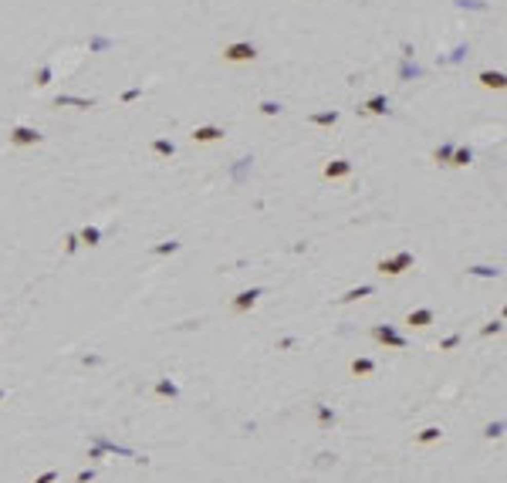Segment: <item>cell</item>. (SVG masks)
Masks as SVG:
<instances>
[{"label":"cell","mask_w":507,"mask_h":483,"mask_svg":"<svg viewBox=\"0 0 507 483\" xmlns=\"http://www.w3.org/2000/svg\"><path fill=\"white\" fill-rule=\"evenodd\" d=\"M227 61H254L257 57V51H254V44H230V48L223 51Z\"/></svg>","instance_id":"cell-1"},{"label":"cell","mask_w":507,"mask_h":483,"mask_svg":"<svg viewBox=\"0 0 507 483\" xmlns=\"http://www.w3.org/2000/svg\"><path fill=\"white\" fill-rule=\"evenodd\" d=\"M409 264H412L409 254H399L396 260H382V264H379V271H382V274H403V267H409Z\"/></svg>","instance_id":"cell-2"},{"label":"cell","mask_w":507,"mask_h":483,"mask_svg":"<svg viewBox=\"0 0 507 483\" xmlns=\"http://www.w3.org/2000/svg\"><path fill=\"white\" fill-rule=\"evenodd\" d=\"M348 172H352V162H345V159H335V162L325 166V176L328 179H345Z\"/></svg>","instance_id":"cell-3"},{"label":"cell","mask_w":507,"mask_h":483,"mask_svg":"<svg viewBox=\"0 0 507 483\" xmlns=\"http://www.w3.org/2000/svg\"><path fill=\"white\" fill-rule=\"evenodd\" d=\"M10 142H14V145H34V142H41V136L34 129H24V125H21V129H14Z\"/></svg>","instance_id":"cell-4"},{"label":"cell","mask_w":507,"mask_h":483,"mask_svg":"<svg viewBox=\"0 0 507 483\" xmlns=\"http://www.w3.org/2000/svg\"><path fill=\"white\" fill-rule=\"evenodd\" d=\"M223 136V129H217V125H203V129H193V139L196 142H213V139Z\"/></svg>","instance_id":"cell-5"},{"label":"cell","mask_w":507,"mask_h":483,"mask_svg":"<svg viewBox=\"0 0 507 483\" xmlns=\"http://www.w3.org/2000/svg\"><path fill=\"white\" fill-rule=\"evenodd\" d=\"M375 338H379V341H386V345H396V348H403V345H406V341L399 338L392 328H375Z\"/></svg>","instance_id":"cell-6"},{"label":"cell","mask_w":507,"mask_h":483,"mask_svg":"<svg viewBox=\"0 0 507 483\" xmlns=\"http://www.w3.org/2000/svg\"><path fill=\"white\" fill-rule=\"evenodd\" d=\"M257 298H260V291H243L240 298L234 301V311H247V307L254 304V301H257Z\"/></svg>","instance_id":"cell-7"},{"label":"cell","mask_w":507,"mask_h":483,"mask_svg":"<svg viewBox=\"0 0 507 483\" xmlns=\"http://www.w3.org/2000/svg\"><path fill=\"white\" fill-rule=\"evenodd\" d=\"M409 324H416V328H426L429 321H433V311H412L409 318H406Z\"/></svg>","instance_id":"cell-8"},{"label":"cell","mask_w":507,"mask_h":483,"mask_svg":"<svg viewBox=\"0 0 507 483\" xmlns=\"http://www.w3.org/2000/svg\"><path fill=\"white\" fill-rule=\"evenodd\" d=\"M372 369H375V362H372V358H355V362H352V372H355V375H369Z\"/></svg>","instance_id":"cell-9"},{"label":"cell","mask_w":507,"mask_h":483,"mask_svg":"<svg viewBox=\"0 0 507 483\" xmlns=\"http://www.w3.org/2000/svg\"><path fill=\"white\" fill-rule=\"evenodd\" d=\"M480 81L487 85V88H504V74H491V71H483V74H480Z\"/></svg>","instance_id":"cell-10"},{"label":"cell","mask_w":507,"mask_h":483,"mask_svg":"<svg viewBox=\"0 0 507 483\" xmlns=\"http://www.w3.org/2000/svg\"><path fill=\"white\" fill-rule=\"evenodd\" d=\"M98 237H102V234H98L95 226H88V230H85V234H81V240L88 243V247H95V243H98Z\"/></svg>","instance_id":"cell-11"},{"label":"cell","mask_w":507,"mask_h":483,"mask_svg":"<svg viewBox=\"0 0 507 483\" xmlns=\"http://www.w3.org/2000/svg\"><path fill=\"white\" fill-rule=\"evenodd\" d=\"M433 439H440V429H423V433H419V443H433Z\"/></svg>","instance_id":"cell-12"},{"label":"cell","mask_w":507,"mask_h":483,"mask_svg":"<svg viewBox=\"0 0 507 483\" xmlns=\"http://www.w3.org/2000/svg\"><path fill=\"white\" fill-rule=\"evenodd\" d=\"M311 122H318V125H328V122H338V112H325V115H314Z\"/></svg>","instance_id":"cell-13"},{"label":"cell","mask_w":507,"mask_h":483,"mask_svg":"<svg viewBox=\"0 0 507 483\" xmlns=\"http://www.w3.org/2000/svg\"><path fill=\"white\" fill-rule=\"evenodd\" d=\"M362 294H372V287H359V291H348L342 301H355V298H362Z\"/></svg>","instance_id":"cell-14"},{"label":"cell","mask_w":507,"mask_h":483,"mask_svg":"<svg viewBox=\"0 0 507 483\" xmlns=\"http://www.w3.org/2000/svg\"><path fill=\"white\" fill-rule=\"evenodd\" d=\"M153 149H156V152H162V156H173V142H162V139L153 145Z\"/></svg>","instance_id":"cell-15"},{"label":"cell","mask_w":507,"mask_h":483,"mask_svg":"<svg viewBox=\"0 0 507 483\" xmlns=\"http://www.w3.org/2000/svg\"><path fill=\"white\" fill-rule=\"evenodd\" d=\"M470 162V149H460L457 152V162H453V166H467Z\"/></svg>","instance_id":"cell-16"},{"label":"cell","mask_w":507,"mask_h":483,"mask_svg":"<svg viewBox=\"0 0 507 483\" xmlns=\"http://www.w3.org/2000/svg\"><path fill=\"white\" fill-rule=\"evenodd\" d=\"M173 250H179L176 240H169V243H162V247H156V254H173Z\"/></svg>","instance_id":"cell-17"},{"label":"cell","mask_w":507,"mask_h":483,"mask_svg":"<svg viewBox=\"0 0 507 483\" xmlns=\"http://www.w3.org/2000/svg\"><path fill=\"white\" fill-rule=\"evenodd\" d=\"M382 105H386V98H372V102H369V112H386Z\"/></svg>","instance_id":"cell-18"},{"label":"cell","mask_w":507,"mask_h":483,"mask_svg":"<svg viewBox=\"0 0 507 483\" xmlns=\"http://www.w3.org/2000/svg\"><path fill=\"white\" fill-rule=\"evenodd\" d=\"M159 392H162V395H176V389L169 385V382H162V385H159Z\"/></svg>","instance_id":"cell-19"},{"label":"cell","mask_w":507,"mask_h":483,"mask_svg":"<svg viewBox=\"0 0 507 483\" xmlns=\"http://www.w3.org/2000/svg\"><path fill=\"white\" fill-rule=\"evenodd\" d=\"M51 480H54V473H44V476H41L37 483H51Z\"/></svg>","instance_id":"cell-20"},{"label":"cell","mask_w":507,"mask_h":483,"mask_svg":"<svg viewBox=\"0 0 507 483\" xmlns=\"http://www.w3.org/2000/svg\"><path fill=\"white\" fill-rule=\"evenodd\" d=\"M0 399H4V392H0Z\"/></svg>","instance_id":"cell-21"}]
</instances>
